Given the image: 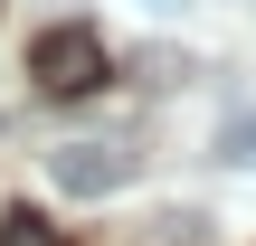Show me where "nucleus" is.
<instances>
[{"label": "nucleus", "mask_w": 256, "mask_h": 246, "mask_svg": "<svg viewBox=\"0 0 256 246\" xmlns=\"http://www.w3.org/2000/svg\"><path fill=\"white\" fill-rule=\"evenodd\" d=\"M142 9H180V0H142Z\"/></svg>", "instance_id": "39448f33"}, {"label": "nucleus", "mask_w": 256, "mask_h": 246, "mask_svg": "<svg viewBox=\"0 0 256 246\" xmlns=\"http://www.w3.org/2000/svg\"><path fill=\"white\" fill-rule=\"evenodd\" d=\"M48 180L66 199H114V190H133V152L124 142H66V152H48Z\"/></svg>", "instance_id": "f03ea898"}, {"label": "nucleus", "mask_w": 256, "mask_h": 246, "mask_svg": "<svg viewBox=\"0 0 256 246\" xmlns=\"http://www.w3.org/2000/svg\"><path fill=\"white\" fill-rule=\"evenodd\" d=\"M28 76H38L48 95H95V85H104V38H95V28H76V19H66V28H48V38L28 47Z\"/></svg>", "instance_id": "f257e3e1"}, {"label": "nucleus", "mask_w": 256, "mask_h": 246, "mask_svg": "<svg viewBox=\"0 0 256 246\" xmlns=\"http://www.w3.org/2000/svg\"><path fill=\"white\" fill-rule=\"evenodd\" d=\"M218 161L256 171V114H228V123H218Z\"/></svg>", "instance_id": "7ed1b4c3"}, {"label": "nucleus", "mask_w": 256, "mask_h": 246, "mask_svg": "<svg viewBox=\"0 0 256 246\" xmlns=\"http://www.w3.org/2000/svg\"><path fill=\"white\" fill-rule=\"evenodd\" d=\"M0 246H57V228L38 209H0Z\"/></svg>", "instance_id": "20e7f679"}]
</instances>
